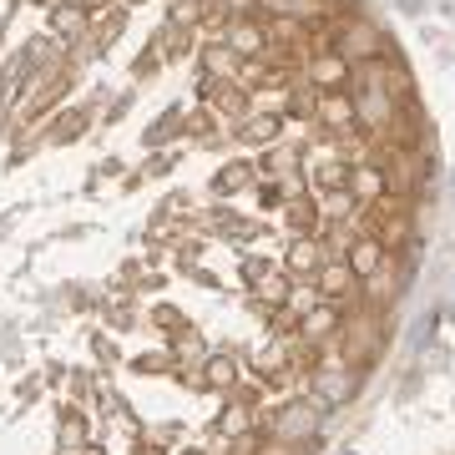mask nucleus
I'll return each instance as SVG.
<instances>
[{"mask_svg":"<svg viewBox=\"0 0 455 455\" xmlns=\"http://www.w3.org/2000/svg\"><path fill=\"white\" fill-rule=\"evenodd\" d=\"M314 420H319V415H314V405H289V410H283V420H278V435H283V440L309 435Z\"/></svg>","mask_w":455,"mask_h":455,"instance_id":"nucleus-1","label":"nucleus"},{"mask_svg":"<svg viewBox=\"0 0 455 455\" xmlns=\"http://www.w3.org/2000/svg\"><path fill=\"white\" fill-rule=\"evenodd\" d=\"M374 268H379V248H374V243H359V248H355V274L370 278Z\"/></svg>","mask_w":455,"mask_h":455,"instance_id":"nucleus-2","label":"nucleus"},{"mask_svg":"<svg viewBox=\"0 0 455 455\" xmlns=\"http://www.w3.org/2000/svg\"><path fill=\"white\" fill-rule=\"evenodd\" d=\"M319 395H324V400H344V395H349V379H344L339 370H329L324 379H319Z\"/></svg>","mask_w":455,"mask_h":455,"instance_id":"nucleus-3","label":"nucleus"},{"mask_svg":"<svg viewBox=\"0 0 455 455\" xmlns=\"http://www.w3.org/2000/svg\"><path fill=\"white\" fill-rule=\"evenodd\" d=\"M208 385H233V359H212L208 364Z\"/></svg>","mask_w":455,"mask_h":455,"instance_id":"nucleus-4","label":"nucleus"},{"mask_svg":"<svg viewBox=\"0 0 455 455\" xmlns=\"http://www.w3.org/2000/svg\"><path fill=\"white\" fill-rule=\"evenodd\" d=\"M182 455H203V451H182Z\"/></svg>","mask_w":455,"mask_h":455,"instance_id":"nucleus-5","label":"nucleus"}]
</instances>
